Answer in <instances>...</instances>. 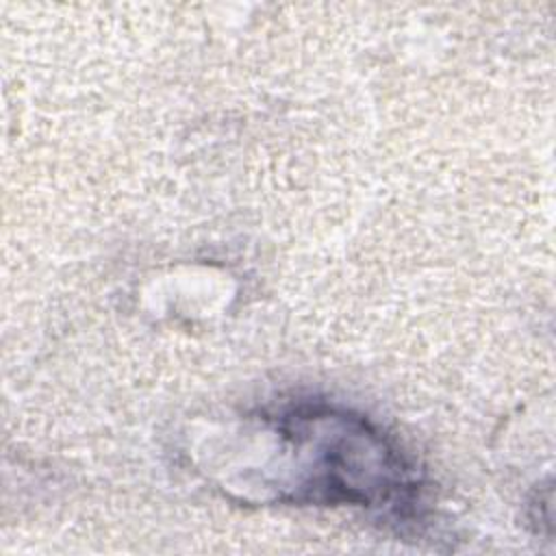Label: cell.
Wrapping results in <instances>:
<instances>
[{
	"mask_svg": "<svg viewBox=\"0 0 556 556\" xmlns=\"http://www.w3.org/2000/svg\"><path fill=\"white\" fill-rule=\"evenodd\" d=\"M274 428L302 463L293 502L402 506L417 489L404 454L361 415L302 404L282 410Z\"/></svg>",
	"mask_w": 556,
	"mask_h": 556,
	"instance_id": "6da1fadb",
	"label": "cell"
}]
</instances>
